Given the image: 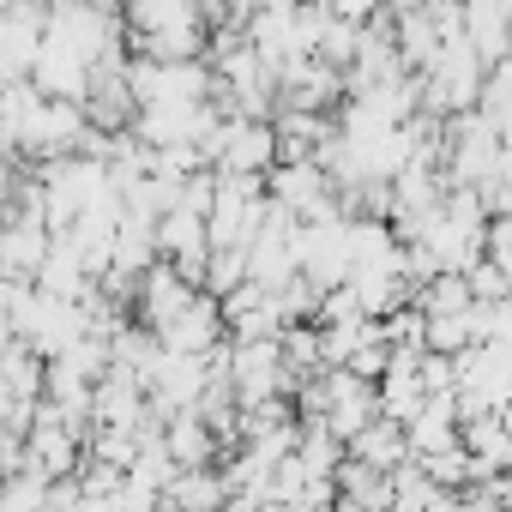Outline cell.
Segmentation results:
<instances>
[{
    "instance_id": "7a4b0ae2",
    "label": "cell",
    "mask_w": 512,
    "mask_h": 512,
    "mask_svg": "<svg viewBox=\"0 0 512 512\" xmlns=\"http://www.w3.org/2000/svg\"><path fill=\"white\" fill-rule=\"evenodd\" d=\"M326 7H332V19H338V25H350V31H356V25H368V13L380 7V0H326Z\"/></svg>"
},
{
    "instance_id": "6da1fadb",
    "label": "cell",
    "mask_w": 512,
    "mask_h": 512,
    "mask_svg": "<svg viewBox=\"0 0 512 512\" xmlns=\"http://www.w3.org/2000/svg\"><path fill=\"white\" fill-rule=\"evenodd\" d=\"M344 452H350L356 464H368V470H386V476H392V470H404V464H410V434H404V422L374 416V422L344 446Z\"/></svg>"
}]
</instances>
